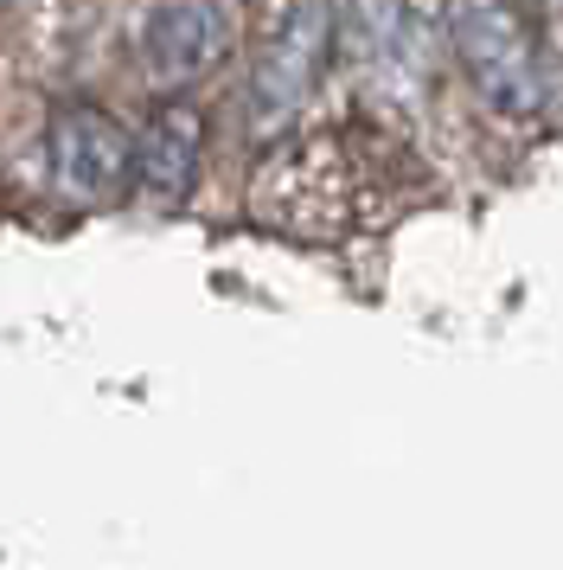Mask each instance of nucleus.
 I'll use <instances>...</instances> for the list:
<instances>
[{"mask_svg": "<svg viewBox=\"0 0 563 570\" xmlns=\"http://www.w3.org/2000/svg\"><path fill=\"white\" fill-rule=\"evenodd\" d=\"M448 46L493 116L532 122L551 104V65L518 0H448Z\"/></svg>", "mask_w": 563, "mask_h": 570, "instance_id": "nucleus-1", "label": "nucleus"}, {"mask_svg": "<svg viewBox=\"0 0 563 570\" xmlns=\"http://www.w3.org/2000/svg\"><path fill=\"white\" fill-rule=\"evenodd\" d=\"M333 46H339V13L333 0H288L282 20L269 27L250 71V135H282L327 78Z\"/></svg>", "mask_w": 563, "mask_h": 570, "instance_id": "nucleus-2", "label": "nucleus"}, {"mask_svg": "<svg viewBox=\"0 0 563 570\" xmlns=\"http://www.w3.org/2000/svg\"><path fill=\"white\" fill-rule=\"evenodd\" d=\"M46 167L51 186L71 199V206H122L135 193V129H128L116 109L71 97V104L51 109L46 122Z\"/></svg>", "mask_w": 563, "mask_h": 570, "instance_id": "nucleus-3", "label": "nucleus"}, {"mask_svg": "<svg viewBox=\"0 0 563 570\" xmlns=\"http://www.w3.org/2000/svg\"><path fill=\"white\" fill-rule=\"evenodd\" d=\"M141 71L154 90H192L237 46V0H154L141 13Z\"/></svg>", "mask_w": 563, "mask_h": 570, "instance_id": "nucleus-4", "label": "nucleus"}, {"mask_svg": "<svg viewBox=\"0 0 563 570\" xmlns=\"http://www.w3.org/2000/svg\"><path fill=\"white\" fill-rule=\"evenodd\" d=\"M205 174V109L186 97L154 104V116L135 129V199L154 212H179L199 193Z\"/></svg>", "mask_w": 563, "mask_h": 570, "instance_id": "nucleus-5", "label": "nucleus"}]
</instances>
